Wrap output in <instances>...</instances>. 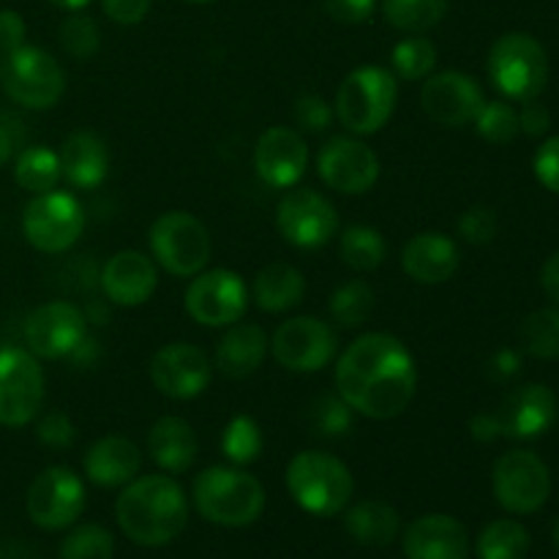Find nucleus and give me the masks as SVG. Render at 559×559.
I'll list each match as a JSON object with an SVG mask.
<instances>
[{"mask_svg": "<svg viewBox=\"0 0 559 559\" xmlns=\"http://www.w3.org/2000/svg\"><path fill=\"white\" fill-rule=\"evenodd\" d=\"M344 530H347V535L355 544L382 549V546L393 544L399 538L402 516L388 502L364 500L358 506L347 508V513H344Z\"/></svg>", "mask_w": 559, "mask_h": 559, "instance_id": "nucleus-30", "label": "nucleus"}, {"mask_svg": "<svg viewBox=\"0 0 559 559\" xmlns=\"http://www.w3.org/2000/svg\"><path fill=\"white\" fill-rule=\"evenodd\" d=\"M338 257L355 273H371L385 262L388 243L380 229L369 224H353L338 235Z\"/></svg>", "mask_w": 559, "mask_h": 559, "instance_id": "nucleus-31", "label": "nucleus"}, {"mask_svg": "<svg viewBox=\"0 0 559 559\" xmlns=\"http://www.w3.org/2000/svg\"><path fill=\"white\" fill-rule=\"evenodd\" d=\"M293 120L298 126V131L322 134V131L331 129V123L336 120V112H333V104H328L322 96L306 93V96H300L293 104Z\"/></svg>", "mask_w": 559, "mask_h": 559, "instance_id": "nucleus-43", "label": "nucleus"}, {"mask_svg": "<svg viewBox=\"0 0 559 559\" xmlns=\"http://www.w3.org/2000/svg\"><path fill=\"white\" fill-rule=\"evenodd\" d=\"M533 169H535V178L540 180L544 189L559 194V134L549 136V140L538 147Z\"/></svg>", "mask_w": 559, "mask_h": 559, "instance_id": "nucleus-46", "label": "nucleus"}, {"mask_svg": "<svg viewBox=\"0 0 559 559\" xmlns=\"http://www.w3.org/2000/svg\"><path fill=\"white\" fill-rule=\"evenodd\" d=\"M374 289L366 282H360V278L342 284V287L331 295V317L338 325L347 328V331L369 322V317L374 314Z\"/></svg>", "mask_w": 559, "mask_h": 559, "instance_id": "nucleus-36", "label": "nucleus"}, {"mask_svg": "<svg viewBox=\"0 0 559 559\" xmlns=\"http://www.w3.org/2000/svg\"><path fill=\"white\" fill-rule=\"evenodd\" d=\"M309 167V147L298 129L271 126L262 131L254 147V169L260 180L271 189H293L300 183Z\"/></svg>", "mask_w": 559, "mask_h": 559, "instance_id": "nucleus-20", "label": "nucleus"}, {"mask_svg": "<svg viewBox=\"0 0 559 559\" xmlns=\"http://www.w3.org/2000/svg\"><path fill=\"white\" fill-rule=\"evenodd\" d=\"M0 87L14 104L25 109H52L66 93V71L41 47L14 49L0 66Z\"/></svg>", "mask_w": 559, "mask_h": 559, "instance_id": "nucleus-8", "label": "nucleus"}, {"mask_svg": "<svg viewBox=\"0 0 559 559\" xmlns=\"http://www.w3.org/2000/svg\"><path fill=\"white\" fill-rule=\"evenodd\" d=\"M336 393L355 415L399 418L418 393L413 353L391 333H364L336 358Z\"/></svg>", "mask_w": 559, "mask_h": 559, "instance_id": "nucleus-1", "label": "nucleus"}, {"mask_svg": "<svg viewBox=\"0 0 559 559\" xmlns=\"http://www.w3.org/2000/svg\"><path fill=\"white\" fill-rule=\"evenodd\" d=\"M20 120L11 118V115L0 112V167L11 162V156L16 153V145L22 140V129Z\"/></svg>", "mask_w": 559, "mask_h": 559, "instance_id": "nucleus-51", "label": "nucleus"}, {"mask_svg": "<svg viewBox=\"0 0 559 559\" xmlns=\"http://www.w3.org/2000/svg\"><path fill=\"white\" fill-rule=\"evenodd\" d=\"M530 546H533V538L524 524L513 519H497L480 530L475 555L478 559H524L530 555Z\"/></svg>", "mask_w": 559, "mask_h": 559, "instance_id": "nucleus-33", "label": "nucleus"}, {"mask_svg": "<svg viewBox=\"0 0 559 559\" xmlns=\"http://www.w3.org/2000/svg\"><path fill=\"white\" fill-rule=\"evenodd\" d=\"M491 489L508 513L530 516L540 511L551 495L549 467L533 451H508L491 469Z\"/></svg>", "mask_w": 559, "mask_h": 559, "instance_id": "nucleus-14", "label": "nucleus"}, {"mask_svg": "<svg viewBox=\"0 0 559 559\" xmlns=\"http://www.w3.org/2000/svg\"><path fill=\"white\" fill-rule=\"evenodd\" d=\"M287 491L300 511L317 519H331L349 506L355 480L347 464L333 453L304 451L289 459Z\"/></svg>", "mask_w": 559, "mask_h": 559, "instance_id": "nucleus-4", "label": "nucleus"}, {"mask_svg": "<svg viewBox=\"0 0 559 559\" xmlns=\"http://www.w3.org/2000/svg\"><path fill=\"white\" fill-rule=\"evenodd\" d=\"M519 338L533 358L559 360V306L533 311L519 328Z\"/></svg>", "mask_w": 559, "mask_h": 559, "instance_id": "nucleus-37", "label": "nucleus"}, {"mask_svg": "<svg viewBox=\"0 0 559 559\" xmlns=\"http://www.w3.org/2000/svg\"><path fill=\"white\" fill-rule=\"evenodd\" d=\"M47 3L58 5V9H66V11H80V9H85L91 0H47Z\"/></svg>", "mask_w": 559, "mask_h": 559, "instance_id": "nucleus-55", "label": "nucleus"}, {"mask_svg": "<svg viewBox=\"0 0 559 559\" xmlns=\"http://www.w3.org/2000/svg\"><path fill=\"white\" fill-rule=\"evenodd\" d=\"M191 502L205 522L218 527H249L265 511V486L246 469L216 464L202 469L191 486Z\"/></svg>", "mask_w": 559, "mask_h": 559, "instance_id": "nucleus-3", "label": "nucleus"}, {"mask_svg": "<svg viewBox=\"0 0 559 559\" xmlns=\"http://www.w3.org/2000/svg\"><path fill=\"white\" fill-rule=\"evenodd\" d=\"M249 295L267 314H284V311H293L295 306H300L306 295V278L289 262H271L257 273Z\"/></svg>", "mask_w": 559, "mask_h": 559, "instance_id": "nucleus-29", "label": "nucleus"}, {"mask_svg": "<svg viewBox=\"0 0 559 559\" xmlns=\"http://www.w3.org/2000/svg\"><path fill=\"white\" fill-rule=\"evenodd\" d=\"M158 287L156 260L136 249H123L107 260L102 271V289L112 306L136 309L147 304Z\"/></svg>", "mask_w": 559, "mask_h": 559, "instance_id": "nucleus-21", "label": "nucleus"}, {"mask_svg": "<svg viewBox=\"0 0 559 559\" xmlns=\"http://www.w3.org/2000/svg\"><path fill=\"white\" fill-rule=\"evenodd\" d=\"M189 3H213V0H189Z\"/></svg>", "mask_w": 559, "mask_h": 559, "instance_id": "nucleus-57", "label": "nucleus"}, {"mask_svg": "<svg viewBox=\"0 0 559 559\" xmlns=\"http://www.w3.org/2000/svg\"><path fill=\"white\" fill-rule=\"evenodd\" d=\"M551 540H555V546L559 549V519L555 522V530H551Z\"/></svg>", "mask_w": 559, "mask_h": 559, "instance_id": "nucleus-56", "label": "nucleus"}, {"mask_svg": "<svg viewBox=\"0 0 559 559\" xmlns=\"http://www.w3.org/2000/svg\"><path fill=\"white\" fill-rule=\"evenodd\" d=\"M27 25L20 11L0 9V52L11 55L14 49L25 47Z\"/></svg>", "mask_w": 559, "mask_h": 559, "instance_id": "nucleus-49", "label": "nucleus"}, {"mask_svg": "<svg viewBox=\"0 0 559 559\" xmlns=\"http://www.w3.org/2000/svg\"><path fill=\"white\" fill-rule=\"evenodd\" d=\"M44 404V369L27 347H0V426L20 429L38 418Z\"/></svg>", "mask_w": 559, "mask_h": 559, "instance_id": "nucleus-12", "label": "nucleus"}, {"mask_svg": "<svg viewBox=\"0 0 559 559\" xmlns=\"http://www.w3.org/2000/svg\"><path fill=\"white\" fill-rule=\"evenodd\" d=\"M486 104L484 87L464 71H440L429 74L420 87V109L429 120L445 129L469 126Z\"/></svg>", "mask_w": 559, "mask_h": 559, "instance_id": "nucleus-19", "label": "nucleus"}, {"mask_svg": "<svg viewBox=\"0 0 559 559\" xmlns=\"http://www.w3.org/2000/svg\"><path fill=\"white\" fill-rule=\"evenodd\" d=\"M267 347L271 342L260 325L235 322L216 347V369L229 380H246L265 364Z\"/></svg>", "mask_w": 559, "mask_h": 559, "instance_id": "nucleus-28", "label": "nucleus"}, {"mask_svg": "<svg viewBox=\"0 0 559 559\" xmlns=\"http://www.w3.org/2000/svg\"><path fill=\"white\" fill-rule=\"evenodd\" d=\"M404 559H469V533L448 513L418 516L402 535Z\"/></svg>", "mask_w": 559, "mask_h": 559, "instance_id": "nucleus-22", "label": "nucleus"}, {"mask_svg": "<svg viewBox=\"0 0 559 559\" xmlns=\"http://www.w3.org/2000/svg\"><path fill=\"white\" fill-rule=\"evenodd\" d=\"M249 287L243 276L229 267H213L191 276L186 287L183 309L197 325L202 328H229L243 320L249 309Z\"/></svg>", "mask_w": 559, "mask_h": 559, "instance_id": "nucleus-10", "label": "nucleus"}, {"mask_svg": "<svg viewBox=\"0 0 559 559\" xmlns=\"http://www.w3.org/2000/svg\"><path fill=\"white\" fill-rule=\"evenodd\" d=\"M399 104V76L382 66H358L342 80L333 102L336 120L355 136L385 129Z\"/></svg>", "mask_w": 559, "mask_h": 559, "instance_id": "nucleus-5", "label": "nucleus"}, {"mask_svg": "<svg viewBox=\"0 0 559 559\" xmlns=\"http://www.w3.org/2000/svg\"><path fill=\"white\" fill-rule=\"evenodd\" d=\"M495 369L500 377H513L519 369H522V358H519L513 349H502L495 358Z\"/></svg>", "mask_w": 559, "mask_h": 559, "instance_id": "nucleus-54", "label": "nucleus"}, {"mask_svg": "<svg viewBox=\"0 0 559 559\" xmlns=\"http://www.w3.org/2000/svg\"><path fill=\"white\" fill-rule=\"evenodd\" d=\"M58 38L63 52L74 60H91L93 55L102 49V31H98L96 20L80 14V11H71V14L60 22Z\"/></svg>", "mask_w": 559, "mask_h": 559, "instance_id": "nucleus-39", "label": "nucleus"}, {"mask_svg": "<svg viewBox=\"0 0 559 559\" xmlns=\"http://www.w3.org/2000/svg\"><path fill=\"white\" fill-rule=\"evenodd\" d=\"M469 431H473V437L478 442H495L497 437H502V426H500V418H497V413H484V415H475L473 420H469Z\"/></svg>", "mask_w": 559, "mask_h": 559, "instance_id": "nucleus-52", "label": "nucleus"}, {"mask_svg": "<svg viewBox=\"0 0 559 559\" xmlns=\"http://www.w3.org/2000/svg\"><path fill=\"white\" fill-rule=\"evenodd\" d=\"M153 0H102V9L115 25H140L151 14Z\"/></svg>", "mask_w": 559, "mask_h": 559, "instance_id": "nucleus-48", "label": "nucleus"}, {"mask_svg": "<svg viewBox=\"0 0 559 559\" xmlns=\"http://www.w3.org/2000/svg\"><path fill=\"white\" fill-rule=\"evenodd\" d=\"M380 158L358 136H331L317 153V175L331 191L360 197L380 180Z\"/></svg>", "mask_w": 559, "mask_h": 559, "instance_id": "nucleus-16", "label": "nucleus"}, {"mask_svg": "<svg viewBox=\"0 0 559 559\" xmlns=\"http://www.w3.org/2000/svg\"><path fill=\"white\" fill-rule=\"evenodd\" d=\"M115 538L102 524H80L60 544V559H112Z\"/></svg>", "mask_w": 559, "mask_h": 559, "instance_id": "nucleus-40", "label": "nucleus"}, {"mask_svg": "<svg viewBox=\"0 0 559 559\" xmlns=\"http://www.w3.org/2000/svg\"><path fill=\"white\" fill-rule=\"evenodd\" d=\"M502 435L516 440H533L546 435L557 420V396L549 385H524L506 399L502 409L497 413Z\"/></svg>", "mask_w": 559, "mask_h": 559, "instance_id": "nucleus-23", "label": "nucleus"}, {"mask_svg": "<svg viewBox=\"0 0 559 559\" xmlns=\"http://www.w3.org/2000/svg\"><path fill=\"white\" fill-rule=\"evenodd\" d=\"M322 9L342 25H364L374 16L377 0H322Z\"/></svg>", "mask_w": 559, "mask_h": 559, "instance_id": "nucleus-47", "label": "nucleus"}, {"mask_svg": "<svg viewBox=\"0 0 559 559\" xmlns=\"http://www.w3.org/2000/svg\"><path fill=\"white\" fill-rule=\"evenodd\" d=\"M459 246L445 233H418L404 243L402 271L418 284H445L459 271Z\"/></svg>", "mask_w": 559, "mask_h": 559, "instance_id": "nucleus-24", "label": "nucleus"}, {"mask_svg": "<svg viewBox=\"0 0 559 559\" xmlns=\"http://www.w3.org/2000/svg\"><path fill=\"white\" fill-rule=\"evenodd\" d=\"M151 254L156 265L178 278L202 273L211 262L213 240L205 224L186 211H167L151 224L147 233Z\"/></svg>", "mask_w": 559, "mask_h": 559, "instance_id": "nucleus-7", "label": "nucleus"}, {"mask_svg": "<svg viewBox=\"0 0 559 559\" xmlns=\"http://www.w3.org/2000/svg\"><path fill=\"white\" fill-rule=\"evenodd\" d=\"M309 424L311 429H314V435L320 437H344L353 429L355 413L338 393L336 396H333V393H325V396H320L311 404Z\"/></svg>", "mask_w": 559, "mask_h": 559, "instance_id": "nucleus-42", "label": "nucleus"}, {"mask_svg": "<svg viewBox=\"0 0 559 559\" xmlns=\"http://www.w3.org/2000/svg\"><path fill=\"white\" fill-rule=\"evenodd\" d=\"M391 66H393V74H396L399 80H407V82L426 80V76H429L437 66L435 41H431V38H426L424 33L402 38V41L393 47Z\"/></svg>", "mask_w": 559, "mask_h": 559, "instance_id": "nucleus-38", "label": "nucleus"}, {"mask_svg": "<svg viewBox=\"0 0 559 559\" xmlns=\"http://www.w3.org/2000/svg\"><path fill=\"white\" fill-rule=\"evenodd\" d=\"M540 284H544L546 295L559 306V251L546 260L544 273H540Z\"/></svg>", "mask_w": 559, "mask_h": 559, "instance_id": "nucleus-53", "label": "nucleus"}, {"mask_svg": "<svg viewBox=\"0 0 559 559\" xmlns=\"http://www.w3.org/2000/svg\"><path fill=\"white\" fill-rule=\"evenodd\" d=\"M478 134L491 145H508L522 134L519 129V109L511 102H486L480 107L478 118L473 120Z\"/></svg>", "mask_w": 559, "mask_h": 559, "instance_id": "nucleus-41", "label": "nucleus"}, {"mask_svg": "<svg viewBox=\"0 0 559 559\" xmlns=\"http://www.w3.org/2000/svg\"><path fill=\"white\" fill-rule=\"evenodd\" d=\"M115 519L131 544L158 549L189 524V497L169 475H136L118 495Z\"/></svg>", "mask_w": 559, "mask_h": 559, "instance_id": "nucleus-2", "label": "nucleus"}, {"mask_svg": "<svg viewBox=\"0 0 559 559\" xmlns=\"http://www.w3.org/2000/svg\"><path fill=\"white\" fill-rule=\"evenodd\" d=\"M85 484H82L80 475L74 469L55 464V467H47L33 478L25 497V508L36 527L58 533V530L74 527L76 519L85 511Z\"/></svg>", "mask_w": 559, "mask_h": 559, "instance_id": "nucleus-13", "label": "nucleus"}, {"mask_svg": "<svg viewBox=\"0 0 559 559\" xmlns=\"http://www.w3.org/2000/svg\"><path fill=\"white\" fill-rule=\"evenodd\" d=\"M60 175L69 180L74 189L91 191L107 180L109 173V151L107 142L93 131H74L66 136L60 147Z\"/></svg>", "mask_w": 559, "mask_h": 559, "instance_id": "nucleus-26", "label": "nucleus"}, {"mask_svg": "<svg viewBox=\"0 0 559 559\" xmlns=\"http://www.w3.org/2000/svg\"><path fill=\"white\" fill-rule=\"evenodd\" d=\"M262 429L251 415H233L229 424L224 426L222 435V453L233 467H249L262 456Z\"/></svg>", "mask_w": 559, "mask_h": 559, "instance_id": "nucleus-35", "label": "nucleus"}, {"mask_svg": "<svg viewBox=\"0 0 559 559\" xmlns=\"http://www.w3.org/2000/svg\"><path fill=\"white\" fill-rule=\"evenodd\" d=\"M519 129L527 136H544L551 129V112L546 104H540L538 98L533 102H524L519 109Z\"/></svg>", "mask_w": 559, "mask_h": 559, "instance_id": "nucleus-50", "label": "nucleus"}, {"mask_svg": "<svg viewBox=\"0 0 559 559\" xmlns=\"http://www.w3.org/2000/svg\"><path fill=\"white\" fill-rule=\"evenodd\" d=\"M147 453L164 473H186L197 462V453H200L194 426L189 420L178 418V415H164L147 431Z\"/></svg>", "mask_w": 559, "mask_h": 559, "instance_id": "nucleus-27", "label": "nucleus"}, {"mask_svg": "<svg viewBox=\"0 0 559 559\" xmlns=\"http://www.w3.org/2000/svg\"><path fill=\"white\" fill-rule=\"evenodd\" d=\"M22 336L38 360L71 358V353L87 338V317L69 300H49L27 314Z\"/></svg>", "mask_w": 559, "mask_h": 559, "instance_id": "nucleus-17", "label": "nucleus"}, {"mask_svg": "<svg viewBox=\"0 0 559 559\" xmlns=\"http://www.w3.org/2000/svg\"><path fill=\"white\" fill-rule=\"evenodd\" d=\"M451 0H382V16L396 31L418 36L440 25Z\"/></svg>", "mask_w": 559, "mask_h": 559, "instance_id": "nucleus-34", "label": "nucleus"}, {"mask_svg": "<svg viewBox=\"0 0 559 559\" xmlns=\"http://www.w3.org/2000/svg\"><path fill=\"white\" fill-rule=\"evenodd\" d=\"M36 437L49 448H69L76 440V426L66 413H47L38 420Z\"/></svg>", "mask_w": 559, "mask_h": 559, "instance_id": "nucleus-45", "label": "nucleus"}, {"mask_svg": "<svg viewBox=\"0 0 559 559\" xmlns=\"http://www.w3.org/2000/svg\"><path fill=\"white\" fill-rule=\"evenodd\" d=\"M153 388L175 402H191L211 385L213 364L200 347L189 342L164 344L147 366Z\"/></svg>", "mask_w": 559, "mask_h": 559, "instance_id": "nucleus-18", "label": "nucleus"}, {"mask_svg": "<svg viewBox=\"0 0 559 559\" xmlns=\"http://www.w3.org/2000/svg\"><path fill=\"white\" fill-rule=\"evenodd\" d=\"M60 156L49 145H27L16 153L14 180L20 189L31 194H44V191L58 189L60 183Z\"/></svg>", "mask_w": 559, "mask_h": 559, "instance_id": "nucleus-32", "label": "nucleus"}, {"mask_svg": "<svg viewBox=\"0 0 559 559\" xmlns=\"http://www.w3.org/2000/svg\"><path fill=\"white\" fill-rule=\"evenodd\" d=\"M85 229V207L71 191H44L33 194V200L22 213V235L27 243L41 254H63Z\"/></svg>", "mask_w": 559, "mask_h": 559, "instance_id": "nucleus-9", "label": "nucleus"}, {"mask_svg": "<svg viewBox=\"0 0 559 559\" xmlns=\"http://www.w3.org/2000/svg\"><path fill=\"white\" fill-rule=\"evenodd\" d=\"M278 235L295 249H320L338 235V213L328 197L314 189H293L278 200Z\"/></svg>", "mask_w": 559, "mask_h": 559, "instance_id": "nucleus-15", "label": "nucleus"}, {"mask_svg": "<svg viewBox=\"0 0 559 559\" xmlns=\"http://www.w3.org/2000/svg\"><path fill=\"white\" fill-rule=\"evenodd\" d=\"M489 80L508 102H533L549 82L544 44L530 33H506L489 49Z\"/></svg>", "mask_w": 559, "mask_h": 559, "instance_id": "nucleus-6", "label": "nucleus"}, {"mask_svg": "<svg viewBox=\"0 0 559 559\" xmlns=\"http://www.w3.org/2000/svg\"><path fill=\"white\" fill-rule=\"evenodd\" d=\"M267 349L282 369L293 374H314L336 360L338 333L333 331L331 322L317 317H289L276 328Z\"/></svg>", "mask_w": 559, "mask_h": 559, "instance_id": "nucleus-11", "label": "nucleus"}, {"mask_svg": "<svg viewBox=\"0 0 559 559\" xmlns=\"http://www.w3.org/2000/svg\"><path fill=\"white\" fill-rule=\"evenodd\" d=\"M85 478L102 489H123L126 484L140 475L142 469V451L131 440L120 435H107L87 448L85 459Z\"/></svg>", "mask_w": 559, "mask_h": 559, "instance_id": "nucleus-25", "label": "nucleus"}, {"mask_svg": "<svg viewBox=\"0 0 559 559\" xmlns=\"http://www.w3.org/2000/svg\"><path fill=\"white\" fill-rule=\"evenodd\" d=\"M497 229H500V222L489 205L467 207L459 218V235L469 246H489L497 238Z\"/></svg>", "mask_w": 559, "mask_h": 559, "instance_id": "nucleus-44", "label": "nucleus"}]
</instances>
